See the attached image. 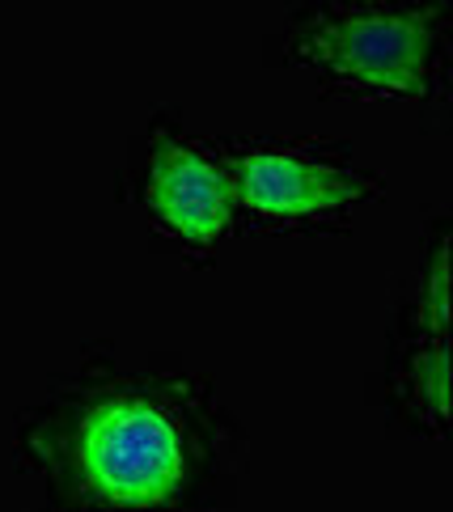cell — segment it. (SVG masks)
Returning <instances> with one entry per match:
<instances>
[{
	"label": "cell",
	"instance_id": "obj_1",
	"mask_svg": "<svg viewBox=\"0 0 453 512\" xmlns=\"http://www.w3.org/2000/svg\"><path fill=\"white\" fill-rule=\"evenodd\" d=\"M72 466L102 504H166L187 479V441L178 419L144 394H111L85 411L72 436Z\"/></svg>",
	"mask_w": 453,
	"mask_h": 512
},
{
	"label": "cell",
	"instance_id": "obj_2",
	"mask_svg": "<svg viewBox=\"0 0 453 512\" xmlns=\"http://www.w3.org/2000/svg\"><path fill=\"white\" fill-rule=\"evenodd\" d=\"M432 13H373L322 22L301 39V56L343 81L394 94H424Z\"/></svg>",
	"mask_w": 453,
	"mask_h": 512
},
{
	"label": "cell",
	"instance_id": "obj_3",
	"mask_svg": "<svg viewBox=\"0 0 453 512\" xmlns=\"http://www.w3.org/2000/svg\"><path fill=\"white\" fill-rule=\"evenodd\" d=\"M233 199L263 216H310L360 199L369 182L297 153H246L229 166Z\"/></svg>",
	"mask_w": 453,
	"mask_h": 512
},
{
	"label": "cell",
	"instance_id": "obj_4",
	"mask_svg": "<svg viewBox=\"0 0 453 512\" xmlns=\"http://www.w3.org/2000/svg\"><path fill=\"white\" fill-rule=\"evenodd\" d=\"M149 208L161 225L191 237V242H212L233 216V182L229 170L212 166L208 157L178 140H161L153 149L149 170Z\"/></svg>",
	"mask_w": 453,
	"mask_h": 512
},
{
	"label": "cell",
	"instance_id": "obj_5",
	"mask_svg": "<svg viewBox=\"0 0 453 512\" xmlns=\"http://www.w3.org/2000/svg\"><path fill=\"white\" fill-rule=\"evenodd\" d=\"M411 390H415V402H420L432 419H445V411H449V356H445V339H432L428 352L415 360Z\"/></svg>",
	"mask_w": 453,
	"mask_h": 512
},
{
	"label": "cell",
	"instance_id": "obj_6",
	"mask_svg": "<svg viewBox=\"0 0 453 512\" xmlns=\"http://www.w3.org/2000/svg\"><path fill=\"white\" fill-rule=\"evenodd\" d=\"M449 250L445 242L432 254V271H428V326H432V339H445V322H449Z\"/></svg>",
	"mask_w": 453,
	"mask_h": 512
}]
</instances>
